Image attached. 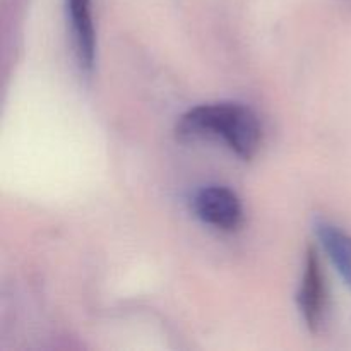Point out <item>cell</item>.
<instances>
[{
  "mask_svg": "<svg viewBox=\"0 0 351 351\" xmlns=\"http://www.w3.org/2000/svg\"><path fill=\"white\" fill-rule=\"evenodd\" d=\"M298 307L311 331H319L328 308V288L321 259L314 249H308L305 259V271L298 291Z\"/></svg>",
  "mask_w": 351,
  "mask_h": 351,
  "instance_id": "3",
  "label": "cell"
},
{
  "mask_svg": "<svg viewBox=\"0 0 351 351\" xmlns=\"http://www.w3.org/2000/svg\"><path fill=\"white\" fill-rule=\"evenodd\" d=\"M315 232L336 271L351 288V235L324 219H317Z\"/></svg>",
  "mask_w": 351,
  "mask_h": 351,
  "instance_id": "5",
  "label": "cell"
},
{
  "mask_svg": "<svg viewBox=\"0 0 351 351\" xmlns=\"http://www.w3.org/2000/svg\"><path fill=\"white\" fill-rule=\"evenodd\" d=\"M75 57L84 72H91L96 58V31L91 0H65Z\"/></svg>",
  "mask_w": 351,
  "mask_h": 351,
  "instance_id": "4",
  "label": "cell"
},
{
  "mask_svg": "<svg viewBox=\"0 0 351 351\" xmlns=\"http://www.w3.org/2000/svg\"><path fill=\"white\" fill-rule=\"evenodd\" d=\"M192 211L206 225L221 232H237L243 223L239 195L225 185H206L192 197Z\"/></svg>",
  "mask_w": 351,
  "mask_h": 351,
  "instance_id": "2",
  "label": "cell"
},
{
  "mask_svg": "<svg viewBox=\"0 0 351 351\" xmlns=\"http://www.w3.org/2000/svg\"><path fill=\"white\" fill-rule=\"evenodd\" d=\"M180 139L221 137L239 158L249 161L259 151L263 130L256 113L240 103L199 105L180 117L177 123Z\"/></svg>",
  "mask_w": 351,
  "mask_h": 351,
  "instance_id": "1",
  "label": "cell"
}]
</instances>
